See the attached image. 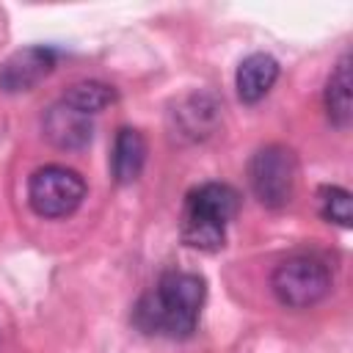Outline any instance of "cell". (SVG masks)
<instances>
[{"instance_id":"obj_8","label":"cell","mask_w":353,"mask_h":353,"mask_svg":"<svg viewBox=\"0 0 353 353\" xmlns=\"http://www.w3.org/2000/svg\"><path fill=\"white\" fill-rule=\"evenodd\" d=\"M276 80H279V61L268 52H251L248 58L240 61L237 74H234L237 97L245 105H254L268 97Z\"/></svg>"},{"instance_id":"obj_7","label":"cell","mask_w":353,"mask_h":353,"mask_svg":"<svg viewBox=\"0 0 353 353\" xmlns=\"http://www.w3.org/2000/svg\"><path fill=\"white\" fill-rule=\"evenodd\" d=\"M41 130H44V138L61 149V152H80L91 143L94 138V124H91V116L69 108L66 102H58L52 105L47 113H44V121H41Z\"/></svg>"},{"instance_id":"obj_11","label":"cell","mask_w":353,"mask_h":353,"mask_svg":"<svg viewBox=\"0 0 353 353\" xmlns=\"http://www.w3.org/2000/svg\"><path fill=\"white\" fill-rule=\"evenodd\" d=\"M116 99H119V94L113 85H108L102 80H80V83H72L66 88L61 102H66L69 108H74L85 116H94V113L110 108Z\"/></svg>"},{"instance_id":"obj_10","label":"cell","mask_w":353,"mask_h":353,"mask_svg":"<svg viewBox=\"0 0 353 353\" xmlns=\"http://www.w3.org/2000/svg\"><path fill=\"white\" fill-rule=\"evenodd\" d=\"M325 113L336 130H347L353 110H350V55H342L325 83Z\"/></svg>"},{"instance_id":"obj_3","label":"cell","mask_w":353,"mask_h":353,"mask_svg":"<svg viewBox=\"0 0 353 353\" xmlns=\"http://www.w3.org/2000/svg\"><path fill=\"white\" fill-rule=\"evenodd\" d=\"M270 290L287 309H309L331 292V270L323 259L295 254L276 265L270 273Z\"/></svg>"},{"instance_id":"obj_4","label":"cell","mask_w":353,"mask_h":353,"mask_svg":"<svg viewBox=\"0 0 353 353\" xmlns=\"http://www.w3.org/2000/svg\"><path fill=\"white\" fill-rule=\"evenodd\" d=\"M248 182L259 204L281 210L292 201L298 185V157L290 146L268 143L248 163Z\"/></svg>"},{"instance_id":"obj_5","label":"cell","mask_w":353,"mask_h":353,"mask_svg":"<svg viewBox=\"0 0 353 353\" xmlns=\"http://www.w3.org/2000/svg\"><path fill=\"white\" fill-rule=\"evenodd\" d=\"M85 199V182L74 168L50 163L30 174L28 204L39 218H66Z\"/></svg>"},{"instance_id":"obj_9","label":"cell","mask_w":353,"mask_h":353,"mask_svg":"<svg viewBox=\"0 0 353 353\" xmlns=\"http://www.w3.org/2000/svg\"><path fill=\"white\" fill-rule=\"evenodd\" d=\"M146 138L132 130V127H121L116 132V141H113V154H110V171H113V179L119 185H130L141 176L143 165H146Z\"/></svg>"},{"instance_id":"obj_1","label":"cell","mask_w":353,"mask_h":353,"mask_svg":"<svg viewBox=\"0 0 353 353\" xmlns=\"http://www.w3.org/2000/svg\"><path fill=\"white\" fill-rule=\"evenodd\" d=\"M207 284L199 273L165 270L132 306V325L146 336L188 339L199 325Z\"/></svg>"},{"instance_id":"obj_2","label":"cell","mask_w":353,"mask_h":353,"mask_svg":"<svg viewBox=\"0 0 353 353\" xmlns=\"http://www.w3.org/2000/svg\"><path fill=\"white\" fill-rule=\"evenodd\" d=\"M240 210V193L226 182H204L193 188L182 207L179 237L199 251H221L226 226Z\"/></svg>"},{"instance_id":"obj_12","label":"cell","mask_w":353,"mask_h":353,"mask_svg":"<svg viewBox=\"0 0 353 353\" xmlns=\"http://www.w3.org/2000/svg\"><path fill=\"white\" fill-rule=\"evenodd\" d=\"M317 201H320V215L331 223H339L342 229L353 226V199L350 190L342 185H320L317 188Z\"/></svg>"},{"instance_id":"obj_6","label":"cell","mask_w":353,"mask_h":353,"mask_svg":"<svg viewBox=\"0 0 353 353\" xmlns=\"http://www.w3.org/2000/svg\"><path fill=\"white\" fill-rule=\"evenodd\" d=\"M58 52L52 47L36 44V47H22L11 52L0 63V91L3 94H22L36 88L52 69H55Z\"/></svg>"}]
</instances>
